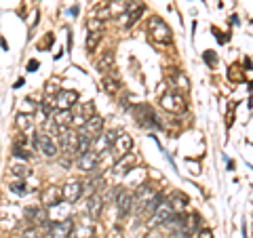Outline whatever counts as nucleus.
I'll return each mask as SVG.
<instances>
[{
    "label": "nucleus",
    "instance_id": "obj_1",
    "mask_svg": "<svg viewBox=\"0 0 253 238\" xmlns=\"http://www.w3.org/2000/svg\"><path fill=\"white\" fill-rule=\"evenodd\" d=\"M163 196L161 192L150 186V184H141L137 188V192L133 194V211H135L137 217H144V215H152L154 209L161 204Z\"/></svg>",
    "mask_w": 253,
    "mask_h": 238
},
{
    "label": "nucleus",
    "instance_id": "obj_2",
    "mask_svg": "<svg viewBox=\"0 0 253 238\" xmlns=\"http://www.w3.org/2000/svg\"><path fill=\"white\" fill-rule=\"evenodd\" d=\"M146 30H148L150 40H152L154 44L169 46L173 42V32H171V28L161 17H150L146 21Z\"/></svg>",
    "mask_w": 253,
    "mask_h": 238
},
{
    "label": "nucleus",
    "instance_id": "obj_3",
    "mask_svg": "<svg viewBox=\"0 0 253 238\" xmlns=\"http://www.w3.org/2000/svg\"><path fill=\"white\" fill-rule=\"evenodd\" d=\"M161 108L167 110V112H171V114H181V112L186 110V99H184V95H181L179 91L171 89V91H167V93H163V97H161Z\"/></svg>",
    "mask_w": 253,
    "mask_h": 238
},
{
    "label": "nucleus",
    "instance_id": "obj_4",
    "mask_svg": "<svg viewBox=\"0 0 253 238\" xmlns=\"http://www.w3.org/2000/svg\"><path fill=\"white\" fill-rule=\"evenodd\" d=\"M146 11V4L141 2V0H129V2H125V15L121 19L123 23V28H131V26H135V23L139 21V17L144 15Z\"/></svg>",
    "mask_w": 253,
    "mask_h": 238
},
{
    "label": "nucleus",
    "instance_id": "obj_5",
    "mask_svg": "<svg viewBox=\"0 0 253 238\" xmlns=\"http://www.w3.org/2000/svg\"><path fill=\"white\" fill-rule=\"evenodd\" d=\"M133 114H135V118H137V122L141 124V126H146V129H156V126H161V122H158V118H156V114H154V110L150 108L148 104H141V106H135L133 108Z\"/></svg>",
    "mask_w": 253,
    "mask_h": 238
},
{
    "label": "nucleus",
    "instance_id": "obj_6",
    "mask_svg": "<svg viewBox=\"0 0 253 238\" xmlns=\"http://www.w3.org/2000/svg\"><path fill=\"white\" fill-rule=\"evenodd\" d=\"M121 133V131H116V129H112V131H106V133H99L97 137L93 139V152L97 154V156H101V154H106L110 148H112V144H114V139H116V135Z\"/></svg>",
    "mask_w": 253,
    "mask_h": 238
},
{
    "label": "nucleus",
    "instance_id": "obj_7",
    "mask_svg": "<svg viewBox=\"0 0 253 238\" xmlns=\"http://www.w3.org/2000/svg\"><path fill=\"white\" fill-rule=\"evenodd\" d=\"M91 116H95V104L93 101L76 104V112L72 114V122H70V126H83Z\"/></svg>",
    "mask_w": 253,
    "mask_h": 238
},
{
    "label": "nucleus",
    "instance_id": "obj_8",
    "mask_svg": "<svg viewBox=\"0 0 253 238\" xmlns=\"http://www.w3.org/2000/svg\"><path fill=\"white\" fill-rule=\"evenodd\" d=\"M116 209H118V215H121V219H125L133 211V194L126 188L116 190Z\"/></svg>",
    "mask_w": 253,
    "mask_h": 238
},
{
    "label": "nucleus",
    "instance_id": "obj_9",
    "mask_svg": "<svg viewBox=\"0 0 253 238\" xmlns=\"http://www.w3.org/2000/svg\"><path fill=\"white\" fill-rule=\"evenodd\" d=\"M59 148L63 154L68 156H74L76 158V148H78V139H81V135H76L72 131H59Z\"/></svg>",
    "mask_w": 253,
    "mask_h": 238
},
{
    "label": "nucleus",
    "instance_id": "obj_10",
    "mask_svg": "<svg viewBox=\"0 0 253 238\" xmlns=\"http://www.w3.org/2000/svg\"><path fill=\"white\" fill-rule=\"evenodd\" d=\"M72 228H74V219L72 217L55 221V224L49 226V238H70Z\"/></svg>",
    "mask_w": 253,
    "mask_h": 238
},
{
    "label": "nucleus",
    "instance_id": "obj_11",
    "mask_svg": "<svg viewBox=\"0 0 253 238\" xmlns=\"http://www.w3.org/2000/svg\"><path fill=\"white\" fill-rule=\"evenodd\" d=\"M175 215V213H173V209H171V204H169V200H161V204H158V207L154 209V213H152V221H150V224L152 226H167V221Z\"/></svg>",
    "mask_w": 253,
    "mask_h": 238
},
{
    "label": "nucleus",
    "instance_id": "obj_12",
    "mask_svg": "<svg viewBox=\"0 0 253 238\" xmlns=\"http://www.w3.org/2000/svg\"><path fill=\"white\" fill-rule=\"evenodd\" d=\"M78 104V93L70 89H59L55 93V106L59 110H72Z\"/></svg>",
    "mask_w": 253,
    "mask_h": 238
},
{
    "label": "nucleus",
    "instance_id": "obj_13",
    "mask_svg": "<svg viewBox=\"0 0 253 238\" xmlns=\"http://www.w3.org/2000/svg\"><path fill=\"white\" fill-rule=\"evenodd\" d=\"M36 150L44 158H55V156H57V146L53 144L51 135H46V133H38L36 135Z\"/></svg>",
    "mask_w": 253,
    "mask_h": 238
},
{
    "label": "nucleus",
    "instance_id": "obj_14",
    "mask_svg": "<svg viewBox=\"0 0 253 238\" xmlns=\"http://www.w3.org/2000/svg\"><path fill=\"white\" fill-rule=\"evenodd\" d=\"M135 166H137V156L129 152V154H125L123 158H118V160L114 162L112 173H114V175H129Z\"/></svg>",
    "mask_w": 253,
    "mask_h": 238
},
{
    "label": "nucleus",
    "instance_id": "obj_15",
    "mask_svg": "<svg viewBox=\"0 0 253 238\" xmlns=\"http://www.w3.org/2000/svg\"><path fill=\"white\" fill-rule=\"evenodd\" d=\"M131 148H133V137H131V135L129 133H118L116 139H114V144H112V152L116 156V160H118V158H123L125 154H129Z\"/></svg>",
    "mask_w": 253,
    "mask_h": 238
},
{
    "label": "nucleus",
    "instance_id": "obj_16",
    "mask_svg": "<svg viewBox=\"0 0 253 238\" xmlns=\"http://www.w3.org/2000/svg\"><path fill=\"white\" fill-rule=\"evenodd\" d=\"M81 129H83V135H84V137L93 141L99 133H104V118L95 114V116H91L89 120H86V122L81 126Z\"/></svg>",
    "mask_w": 253,
    "mask_h": 238
},
{
    "label": "nucleus",
    "instance_id": "obj_17",
    "mask_svg": "<svg viewBox=\"0 0 253 238\" xmlns=\"http://www.w3.org/2000/svg\"><path fill=\"white\" fill-rule=\"evenodd\" d=\"M97 164H99V156L95 154L93 150L76 156V166H78V171H83V173H93L97 169Z\"/></svg>",
    "mask_w": 253,
    "mask_h": 238
},
{
    "label": "nucleus",
    "instance_id": "obj_18",
    "mask_svg": "<svg viewBox=\"0 0 253 238\" xmlns=\"http://www.w3.org/2000/svg\"><path fill=\"white\" fill-rule=\"evenodd\" d=\"M23 217L30 226H46L49 228V219H46V213H44V207H28L23 211Z\"/></svg>",
    "mask_w": 253,
    "mask_h": 238
},
{
    "label": "nucleus",
    "instance_id": "obj_19",
    "mask_svg": "<svg viewBox=\"0 0 253 238\" xmlns=\"http://www.w3.org/2000/svg\"><path fill=\"white\" fill-rule=\"evenodd\" d=\"M83 192H84L83 181H68V184L61 188V200H66V202H76L78 198L83 196Z\"/></svg>",
    "mask_w": 253,
    "mask_h": 238
},
{
    "label": "nucleus",
    "instance_id": "obj_20",
    "mask_svg": "<svg viewBox=\"0 0 253 238\" xmlns=\"http://www.w3.org/2000/svg\"><path fill=\"white\" fill-rule=\"evenodd\" d=\"M59 202H61V188L59 186H49V188L42 190V194H41V204L42 207L53 209V207H57Z\"/></svg>",
    "mask_w": 253,
    "mask_h": 238
},
{
    "label": "nucleus",
    "instance_id": "obj_21",
    "mask_svg": "<svg viewBox=\"0 0 253 238\" xmlns=\"http://www.w3.org/2000/svg\"><path fill=\"white\" fill-rule=\"evenodd\" d=\"M84 209H86V215H89L91 219H97L101 215V211H104V198H101L99 194H91L84 200Z\"/></svg>",
    "mask_w": 253,
    "mask_h": 238
},
{
    "label": "nucleus",
    "instance_id": "obj_22",
    "mask_svg": "<svg viewBox=\"0 0 253 238\" xmlns=\"http://www.w3.org/2000/svg\"><path fill=\"white\" fill-rule=\"evenodd\" d=\"M72 122V110H55L53 112V124L57 131H66Z\"/></svg>",
    "mask_w": 253,
    "mask_h": 238
},
{
    "label": "nucleus",
    "instance_id": "obj_23",
    "mask_svg": "<svg viewBox=\"0 0 253 238\" xmlns=\"http://www.w3.org/2000/svg\"><path fill=\"white\" fill-rule=\"evenodd\" d=\"M70 238H95V226L91 224V219L81 221L78 226H74Z\"/></svg>",
    "mask_w": 253,
    "mask_h": 238
},
{
    "label": "nucleus",
    "instance_id": "obj_24",
    "mask_svg": "<svg viewBox=\"0 0 253 238\" xmlns=\"http://www.w3.org/2000/svg\"><path fill=\"white\" fill-rule=\"evenodd\" d=\"M121 76L116 74V70H110V72H106L104 76V89L110 93V95H116L118 91H121Z\"/></svg>",
    "mask_w": 253,
    "mask_h": 238
},
{
    "label": "nucleus",
    "instance_id": "obj_25",
    "mask_svg": "<svg viewBox=\"0 0 253 238\" xmlns=\"http://www.w3.org/2000/svg\"><path fill=\"white\" fill-rule=\"evenodd\" d=\"M97 70L101 74H106V72H110V70H114V51L112 49H108V51H104L99 55V59H97Z\"/></svg>",
    "mask_w": 253,
    "mask_h": 238
},
{
    "label": "nucleus",
    "instance_id": "obj_26",
    "mask_svg": "<svg viewBox=\"0 0 253 238\" xmlns=\"http://www.w3.org/2000/svg\"><path fill=\"white\" fill-rule=\"evenodd\" d=\"M188 196L184 194V192H173L171 196H169V204H171V209H173V213H184V209L188 207Z\"/></svg>",
    "mask_w": 253,
    "mask_h": 238
},
{
    "label": "nucleus",
    "instance_id": "obj_27",
    "mask_svg": "<svg viewBox=\"0 0 253 238\" xmlns=\"http://www.w3.org/2000/svg\"><path fill=\"white\" fill-rule=\"evenodd\" d=\"M173 84H177L181 91H188L190 89V80H188V76L184 74V72H179V70H175V72H173V80H171Z\"/></svg>",
    "mask_w": 253,
    "mask_h": 238
},
{
    "label": "nucleus",
    "instance_id": "obj_28",
    "mask_svg": "<svg viewBox=\"0 0 253 238\" xmlns=\"http://www.w3.org/2000/svg\"><path fill=\"white\" fill-rule=\"evenodd\" d=\"M32 126H34V122H32V116L21 112V114L17 116V129H19L21 133H30Z\"/></svg>",
    "mask_w": 253,
    "mask_h": 238
},
{
    "label": "nucleus",
    "instance_id": "obj_29",
    "mask_svg": "<svg viewBox=\"0 0 253 238\" xmlns=\"http://www.w3.org/2000/svg\"><path fill=\"white\" fill-rule=\"evenodd\" d=\"M11 173L15 177H19V179H26L30 175V169H28V164H21V162H13L11 164Z\"/></svg>",
    "mask_w": 253,
    "mask_h": 238
},
{
    "label": "nucleus",
    "instance_id": "obj_30",
    "mask_svg": "<svg viewBox=\"0 0 253 238\" xmlns=\"http://www.w3.org/2000/svg\"><path fill=\"white\" fill-rule=\"evenodd\" d=\"M101 40V34H95V32H89V36H86V51L93 53L97 49V44Z\"/></svg>",
    "mask_w": 253,
    "mask_h": 238
},
{
    "label": "nucleus",
    "instance_id": "obj_31",
    "mask_svg": "<svg viewBox=\"0 0 253 238\" xmlns=\"http://www.w3.org/2000/svg\"><path fill=\"white\" fill-rule=\"evenodd\" d=\"M86 28H89V32H95V34H101V30H104V19H99V17H91L89 21H86Z\"/></svg>",
    "mask_w": 253,
    "mask_h": 238
},
{
    "label": "nucleus",
    "instance_id": "obj_32",
    "mask_svg": "<svg viewBox=\"0 0 253 238\" xmlns=\"http://www.w3.org/2000/svg\"><path fill=\"white\" fill-rule=\"evenodd\" d=\"M13 154L19 158V160H28L30 158V152H28V148H23V146H17V144H13Z\"/></svg>",
    "mask_w": 253,
    "mask_h": 238
},
{
    "label": "nucleus",
    "instance_id": "obj_33",
    "mask_svg": "<svg viewBox=\"0 0 253 238\" xmlns=\"http://www.w3.org/2000/svg\"><path fill=\"white\" fill-rule=\"evenodd\" d=\"M9 190H11V192H15V194H28L30 192V188L23 184V181H15V184L9 186Z\"/></svg>",
    "mask_w": 253,
    "mask_h": 238
},
{
    "label": "nucleus",
    "instance_id": "obj_34",
    "mask_svg": "<svg viewBox=\"0 0 253 238\" xmlns=\"http://www.w3.org/2000/svg\"><path fill=\"white\" fill-rule=\"evenodd\" d=\"M21 238H41V232H38L36 226H30V228H26L21 232Z\"/></svg>",
    "mask_w": 253,
    "mask_h": 238
},
{
    "label": "nucleus",
    "instance_id": "obj_35",
    "mask_svg": "<svg viewBox=\"0 0 253 238\" xmlns=\"http://www.w3.org/2000/svg\"><path fill=\"white\" fill-rule=\"evenodd\" d=\"M97 186H104V179H101V177H95V179L89 181V190H91L93 194H97V190H99Z\"/></svg>",
    "mask_w": 253,
    "mask_h": 238
},
{
    "label": "nucleus",
    "instance_id": "obj_36",
    "mask_svg": "<svg viewBox=\"0 0 253 238\" xmlns=\"http://www.w3.org/2000/svg\"><path fill=\"white\" fill-rule=\"evenodd\" d=\"M205 61H207L209 66H215V63H217V55L213 51H207V53H205Z\"/></svg>",
    "mask_w": 253,
    "mask_h": 238
},
{
    "label": "nucleus",
    "instance_id": "obj_37",
    "mask_svg": "<svg viewBox=\"0 0 253 238\" xmlns=\"http://www.w3.org/2000/svg\"><path fill=\"white\" fill-rule=\"evenodd\" d=\"M108 238H123V230L114 226V228H110V232H108Z\"/></svg>",
    "mask_w": 253,
    "mask_h": 238
},
{
    "label": "nucleus",
    "instance_id": "obj_38",
    "mask_svg": "<svg viewBox=\"0 0 253 238\" xmlns=\"http://www.w3.org/2000/svg\"><path fill=\"white\" fill-rule=\"evenodd\" d=\"M228 76L232 78V80H241V72H239V66H232L230 72H228Z\"/></svg>",
    "mask_w": 253,
    "mask_h": 238
},
{
    "label": "nucleus",
    "instance_id": "obj_39",
    "mask_svg": "<svg viewBox=\"0 0 253 238\" xmlns=\"http://www.w3.org/2000/svg\"><path fill=\"white\" fill-rule=\"evenodd\" d=\"M199 238H213V232L209 228H203V230H199Z\"/></svg>",
    "mask_w": 253,
    "mask_h": 238
},
{
    "label": "nucleus",
    "instance_id": "obj_40",
    "mask_svg": "<svg viewBox=\"0 0 253 238\" xmlns=\"http://www.w3.org/2000/svg\"><path fill=\"white\" fill-rule=\"evenodd\" d=\"M36 68H38V61H34V59H32V61L28 63V72H34Z\"/></svg>",
    "mask_w": 253,
    "mask_h": 238
}]
</instances>
